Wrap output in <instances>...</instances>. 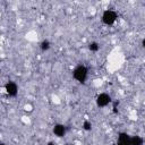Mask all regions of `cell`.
I'll return each mask as SVG.
<instances>
[{
  "mask_svg": "<svg viewBox=\"0 0 145 145\" xmlns=\"http://www.w3.org/2000/svg\"><path fill=\"white\" fill-rule=\"evenodd\" d=\"M130 138H131V136L125 131H121L118 134V143H120L122 145H130Z\"/></svg>",
  "mask_w": 145,
  "mask_h": 145,
  "instance_id": "cell-6",
  "label": "cell"
},
{
  "mask_svg": "<svg viewBox=\"0 0 145 145\" xmlns=\"http://www.w3.org/2000/svg\"><path fill=\"white\" fill-rule=\"evenodd\" d=\"M67 145H74V144H67Z\"/></svg>",
  "mask_w": 145,
  "mask_h": 145,
  "instance_id": "cell-15",
  "label": "cell"
},
{
  "mask_svg": "<svg viewBox=\"0 0 145 145\" xmlns=\"http://www.w3.org/2000/svg\"><path fill=\"white\" fill-rule=\"evenodd\" d=\"M116 145H122V144H120V143H118V142H117V144H116Z\"/></svg>",
  "mask_w": 145,
  "mask_h": 145,
  "instance_id": "cell-13",
  "label": "cell"
},
{
  "mask_svg": "<svg viewBox=\"0 0 145 145\" xmlns=\"http://www.w3.org/2000/svg\"><path fill=\"white\" fill-rule=\"evenodd\" d=\"M40 46H41V50H42V51H46V50L50 49V42H49L48 40H43V41L41 42Z\"/></svg>",
  "mask_w": 145,
  "mask_h": 145,
  "instance_id": "cell-9",
  "label": "cell"
},
{
  "mask_svg": "<svg viewBox=\"0 0 145 145\" xmlns=\"http://www.w3.org/2000/svg\"><path fill=\"white\" fill-rule=\"evenodd\" d=\"M96 105L99 108H105L111 103V96L108 93H100L95 99Z\"/></svg>",
  "mask_w": 145,
  "mask_h": 145,
  "instance_id": "cell-3",
  "label": "cell"
},
{
  "mask_svg": "<svg viewBox=\"0 0 145 145\" xmlns=\"http://www.w3.org/2000/svg\"><path fill=\"white\" fill-rule=\"evenodd\" d=\"M5 91H6V94L8 96H11V97H15L17 94H18V85L12 82V80H9L6 83L5 85Z\"/></svg>",
  "mask_w": 145,
  "mask_h": 145,
  "instance_id": "cell-4",
  "label": "cell"
},
{
  "mask_svg": "<svg viewBox=\"0 0 145 145\" xmlns=\"http://www.w3.org/2000/svg\"><path fill=\"white\" fill-rule=\"evenodd\" d=\"M83 128H84L85 130H91V129H92V123L86 120V121H84V123H83Z\"/></svg>",
  "mask_w": 145,
  "mask_h": 145,
  "instance_id": "cell-10",
  "label": "cell"
},
{
  "mask_svg": "<svg viewBox=\"0 0 145 145\" xmlns=\"http://www.w3.org/2000/svg\"><path fill=\"white\" fill-rule=\"evenodd\" d=\"M99 49H100V44L97 43V42H91L89 44H88V50L89 51H92V52H96V51H99Z\"/></svg>",
  "mask_w": 145,
  "mask_h": 145,
  "instance_id": "cell-8",
  "label": "cell"
},
{
  "mask_svg": "<svg viewBox=\"0 0 145 145\" xmlns=\"http://www.w3.org/2000/svg\"><path fill=\"white\" fill-rule=\"evenodd\" d=\"M0 145H6V144H5V143H1V144H0Z\"/></svg>",
  "mask_w": 145,
  "mask_h": 145,
  "instance_id": "cell-14",
  "label": "cell"
},
{
  "mask_svg": "<svg viewBox=\"0 0 145 145\" xmlns=\"http://www.w3.org/2000/svg\"><path fill=\"white\" fill-rule=\"evenodd\" d=\"M88 75V69L84 65H78L74 70H72V77L75 80L79 83H85L86 78Z\"/></svg>",
  "mask_w": 145,
  "mask_h": 145,
  "instance_id": "cell-1",
  "label": "cell"
},
{
  "mask_svg": "<svg viewBox=\"0 0 145 145\" xmlns=\"http://www.w3.org/2000/svg\"><path fill=\"white\" fill-rule=\"evenodd\" d=\"M46 145H54V143H53V142H49Z\"/></svg>",
  "mask_w": 145,
  "mask_h": 145,
  "instance_id": "cell-12",
  "label": "cell"
},
{
  "mask_svg": "<svg viewBox=\"0 0 145 145\" xmlns=\"http://www.w3.org/2000/svg\"><path fill=\"white\" fill-rule=\"evenodd\" d=\"M144 144V139L138 136V135H135V136H131L130 138V145H143Z\"/></svg>",
  "mask_w": 145,
  "mask_h": 145,
  "instance_id": "cell-7",
  "label": "cell"
},
{
  "mask_svg": "<svg viewBox=\"0 0 145 145\" xmlns=\"http://www.w3.org/2000/svg\"><path fill=\"white\" fill-rule=\"evenodd\" d=\"M117 18H118V16H117V12H116L114 10L106 9V10L103 11L102 17H101V20H102V23H103L104 25L110 26V25H113V24L116 23Z\"/></svg>",
  "mask_w": 145,
  "mask_h": 145,
  "instance_id": "cell-2",
  "label": "cell"
},
{
  "mask_svg": "<svg viewBox=\"0 0 145 145\" xmlns=\"http://www.w3.org/2000/svg\"><path fill=\"white\" fill-rule=\"evenodd\" d=\"M142 46H143V49L145 50V39H144V40L142 41Z\"/></svg>",
  "mask_w": 145,
  "mask_h": 145,
  "instance_id": "cell-11",
  "label": "cell"
},
{
  "mask_svg": "<svg viewBox=\"0 0 145 145\" xmlns=\"http://www.w3.org/2000/svg\"><path fill=\"white\" fill-rule=\"evenodd\" d=\"M52 131H53V134H54L57 137L61 138V137H63L65 134H66V126H65L63 123H56V125L53 126Z\"/></svg>",
  "mask_w": 145,
  "mask_h": 145,
  "instance_id": "cell-5",
  "label": "cell"
}]
</instances>
